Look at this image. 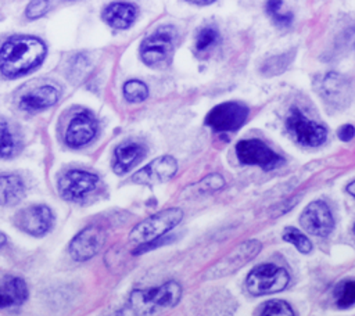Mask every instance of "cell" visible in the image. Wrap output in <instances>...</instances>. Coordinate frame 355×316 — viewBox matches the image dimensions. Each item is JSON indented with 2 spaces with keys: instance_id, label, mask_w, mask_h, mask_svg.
I'll list each match as a JSON object with an SVG mask.
<instances>
[{
  "instance_id": "obj_13",
  "label": "cell",
  "mask_w": 355,
  "mask_h": 316,
  "mask_svg": "<svg viewBox=\"0 0 355 316\" xmlns=\"http://www.w3.org/2000/svg\"><path fill=\"white\" fill-rule=\"evenodd\" d=\"M14 222L21 230L31 236H43L51 229L54 216L51 209L46 205H31L19 211Z\"/></svg>"
},
{
  "instance_id": "obj_30",
  "label": "cell",
  "mask_w": 355,
  "mask_h": 316,
  "mask_svg": "<svg viewBox=\"0 0 355 316\" xmlns=\"http://www.w3.org/2000/svg\"><path fill=\"white\" fill-rule=\"evenodd\" d=\"M225 186V180L218 173H212L208 175L207 177H204L202 180H200L196 186H193L198 193L204 194V193H212L216 191L219 188H222Z\"/></svg>"
},
{
  "instance_id": "obj_11",
  "label": "cell",
  "mask_w": 355,
  "mask_h": 316,
  "mask_svg": "<svg viewBox=\"0 0 355 316\" xmlns=\"http://www.w3.org/2000/svg\"><path fill=\"white\" fill-rule=\"evenodd\" d=\"M98 183V177L94 173L86 170H68L58 180V191L62 198L69 201H78L92 193Z\"/></svg>"
},
{
  "instance_id": "obj_21",
  "label": "cell",
  "mask_w": 355,
  "mask_h": 316,
  "mask_svg": "<svg viewBox=\"0 0 355 316\" xmlns=\"http://www.w3.org/2000/svg\"><path fill=\"white\" fill-rule=\"evenodd\" d=\"M25 186L17 175H1L0 176V205L8 207L19 202L24 197Z\"/></svg>"
},
{
  "instance_id": "obj_23",
  "label": "cell",
  "mask_w": 355,
  "mask_h": 316,
  "mask_svg": "<svg viewBox=\"0 0 355 316\" xmlns=\"http://www.w3.org/2000/svg\"><path fill=\"white\" fill-rule=\"evenodd\" d=\"M294 58V51H288V53H283V54H277V55H272L269 58H266L262 62L261 67V73L265 76H276L283 73L291 64Z\"/></svg>"
},
{
  "instance_id": "obj_36",
  "label": "cell",
  "mask_w": 355,
  "mask_h": 316,
  "mask_svg": "<svg viewBox=\"0 0 355 316\" xmlns=\"http://www.w3.org/2000/svg\"><path fill=\"white\" fill-rule=\"evenodd\" d=\"M6 241H7V237H6V234L0 231V248H1V247L6 244Z\"/></svg>"
},
{
  "instance_id": "obj_4",
  "label": "cell",
  "mask_w": 355,
  "mask_h": 316,
  "mask_svg": "<svg viewBox=\"0 0 355 316\" xmlns=\"http://www.w3.org/2000/svg\"><path fill=\"white\" fill-rule=\"evenodd\" d=\"M176 36V29L172 25L157 28L140 44V57L143 62L150 67L164 64L173 51Z\"/></svg>"
},
{
  "instance_id": "obj_17",
  "label": "cell",
  "mask_w": 355,
  "mask_h": 316,
  "mask_svg": "<svg viewBox=\"0 0 355 316\" xmlns=\"http://www.w3.org/2000/svg\"><path fill=\"white\" fill-rule=\"evenodd\" d=\"M146 154V148L137 141H123L121 143L114 152V170L118 175L126 173L130 170Z\"/></svg>"
},
{
  "instance_id": "obj_22",
  "label": "cell",
  "mask_w": 355,
  "mask_h": 316,
  "mask_svg": "<svg viewBox=\"0 0 355 316\" xmlns=\"http://www.w3.org/2000/svg\"><path fill=\"white\" fill-rule=\"evenodd\" d=\"M19 148V140L12 126L4 118H0V157H11Z\"/></svg>"
},
{
  "instance_id": "obj_2",
  "label": "cell",
  "mask_w": 355,
  "mask_h": 316,
  "mask_svg": "<svg viewBox=\"0 0 355 316\" xmlns=\"http://www.w3.org/2000/svg\"><path fill=\"white\" fill-rule=\"evenodd\" d=\"M182 297V287L176 281H166L162 286L135 290L130 294L129 305L143 316H151L161 310L173 308Z\"/></svg>"
},
{
  "instance_id": "obj_28",
  "label": "cell",
  "mask_w": 355,
  "mask_h": 316,
  "mask_svg": "<svg viewBox=\"0 0 355 316\" xmlns=\"http://www.w3.org/2000/svg\"><path fill=\"white\" fill-rule=\"evenodd\" d=\"M283 238L302 254H308L312 249L311 241L295 227H286L283 231Z\"/></svg>"
},
{
  "instance_id": "obj_8",
  "label": "cell",
  "mask_w": 355,
  "mask_h": 316,
  "mask_svg": "<svg viewBox=\"0 0 355 316\" xmlns=\"http://www.w3.org/2000/svg\"><path fill=\"white\" fill-rule=\"evenodd\" d=\"M248 108L237 101H227L214 107L205 116V123L215 132H234L245 122Z\"/></svg>"
},
{
  "instance_id": "obj_18",
  "label": "cell",
  "mask_w": 355,
  "mask_h": 316,
  "mask_svg": "<svg viewBox=\"0 0 355 316\" xmlns=\"http://www.w3.org/2000/svg\"><path fill=\"white\" fill-rule=\"evenodd\" d=\"M60 97V89L51 85L40 86L26 94H24L19 100V107L24 111H40L49 108L57 103Z\"/></svg>"
},
{
  "instance_id": "obj_15",
  "label": "cell",
  "mask_w": 355,
  "mask_h": 316,
  "mask_svg": "<svg viewBox=\"0 0 355 316\" xmlns=\"http://www.w3.org/2000/svg\"><path fill=\"white\" fill-rule=\"evenodd\" d=\"M178 170V162L171 155H164L153 159L150 164H147L144 168L137 170L132 180L139 184H158L168 182L175 176Z\"/></svg>"
},
{
  "instance_id": "obj_7",
  "label": "cell",
  "mask_w": 355,
  "mask_h": 316,
  "mask_svg": "<svg viewBox=\"0 0 355 316\" xmlns=\"http://www.w3.org/2000/svg\"><path fill=\"white\" fill-rule=\"evenodd\" d=\"M287 130L291 136L302 146L306 147H318L326 141L327 132L326 129L308 119L298 108H293L286 119Z\"/></svg>"
},
{
  "instance_id": "obj_24",
  "label": "cell",
  "mask_w": 355,
  "mask_h": 316,
  "mask_svg": "<svg viewBox=\"0 0 355 316\" xmlns=\"http://www.w3.org/2000/svg\"><path fill=\"white\" fill-rule=\"evenodd\" d=\"M219 42H220V36L215 28L212 26L202 28L196 36V42H194L196 53L204 54L209 51L212 47H215Z\"/></svg>"
},
{
  "instance_id": "obj_6",
  "label": "cell",
  "mask_w": 355,
  "mask_h": 316,
  "mask_svg": "<svg viewBox=\"0 0 355 316\" xmlns=\"http://www.w3.org/2000/svg\"><path fill=\"white\" fill-rule=\"evenodd\" d=\"M262 244L258 240L244 241L237 245L232 252L214 263L207 272L205 279H219L226 274L234 273L237 269L244 266L248 261H251L261 251Z\"/></svg>"
},
{
  "instance_id": "obj_27",
  "label": "cell",
  "mask_w": 355,
  "mask_h": 316,
  "mask_svg": "<svg viewBox=\"0 0 355 316\" xmlns=\"http://www.w3.org/2000/svg\"><path fill=\"white\" fill-rule=\"evenodd\" d=\"M147 96H148V89L141 80L132 79L123 85V97L129 103H141L147 98Z\"/></svg>"
},
{
  "instance_id": "obj_5",
  "label": "cell",
  "mask_w": 355,
  "mask_h": 316,
  "mask_svg": "<svg viewBox=\"0 0 355 316\" xmlns=\"http://www.w3.org/2000/svg\"><path fill=\"white\" fill-rule=\"evenodd\" d=\"M288 274L283 267L265 263L254 267L247 276V290L252 295H268L284 290L288 284Z\"/></svg>"
},
{
  "instance_id": "obj_14",
  "label": "cell",
  "mask_w": 355,
  "mask_h": 316,
  "mask_svg": "<svg viewBox=\"0 0 355 316\" xmlns=\"http://www.w3.org/2000/svg\"><path fill=\"white\" fill-rule=\"evenodd\" d=\"M105 240L104 231L97 226H87L80 230L69 243L68 251L73 261H87L93 258Z\"/></svg>"
},
{
  "instance_id": "obj_29",
  "label": "cell",
  "mask_w": 355,
  "mask_h": 316,
  "mask_svg": "<svg viewBox=\"0 0 355 316\" xmlns=\"http://www.w3.org/2000/svg\"><path fill=\"white\" fill-rule=\"evenodd\" d=\"M261 316H295L291 306L280 299H273L265 304Z\"/></svg>"
},
{
  "instance_id": "obj_37",
  "label": "cell",
  "mask_w": 355,
  "mask_h": 316,
  "mask_svg": "<svg viewBox=\"0 0 355 316\" xmlns=\"http://www.w3.org/2000/svg\"><path fill=\"white\" fill-rule=\"evenodd\" d=\"M67 1H75V0H67Z\"/></svg>"
},
{
  "instance_id": "obj_19",
  "label": "cell",
  "mask_w": 355,
  "mask_h": 316,
  "mask_svg": "<svg viewBox=\"0 0 355 316\" xmlns=\"http://www.w3.org/2000/svg\"><path fill=\"white\" fill-rule=\"evenodd\" d=\"M137 15V8L125 1H115L107 6L103 11V19L116 29H126L129 28Z\"/></svg>"
},
{
  "instance_id": "obj_16",
  "label": "cell",
  "mask_w": 355,
  "mask_h": 316,
  "mask_svg": "<svg viewBox=\"0 0 355 316\" xmlns=\"http://www.w3.org/2000/svg\"><path fill=\"white\" fill-rule=\"evenodd\" d=\"M96 132H97L96 118L90 112L83 111L71 119L67 128L65 141L71 147H82L96 136Z\"/></svg>"
},
{
  "instance_id": "obj_31",
  "label": "cell",
  "mask_w": 355,
  "mask_h": 316,
  "mask_svg": "<svg viewBox=\"0 0 355 316\" xmlns=\"http://www.w3.org/2000/svg\"><path fill=\"white\" fill-rule=\"evenodd\" d=\"M50 0H32L26 7V17L31 19L40 18L49 10Z\"/></svg>"
},
{
  "instance_id": "obj_12",
  "label": "cell",
  "mask_w": 355,
  "mask_h": 316,
  "mask_svg": "<svg viewBox=\"0 0 355 316\" xmlns=\"http://www.w3.org/2000/svg\"><path fill=\"white\" fill-rule=\"evenodd\" d=\"M301 226L311 234L326 237L334 229V218L323 201H313L301 213Z\"/></svg>"
},
{
  "instance_id": "obj_34",
  "label": "cell",
  "mask_w": 355,
  "mask_h": 316,
  "mask_svg": "<svg viewBox=\"0 0 355 316\" xmlns=\"http://www.w3.org/2000/svg\"><path fill=\"white\" fill-rule=\"evenodd\" d=\"M347 191H348V193L355 198V180H354V182H351V183L348 184ZM354 233H355V225H354Z\"/></svg>"
},
{
  "instance_id": "obj_9",
  "label": "cell",
  "mask_w": 355,
  "mask_h": 316,
  "mask_svg": "<svg viewBox=\"0 0 355 316\" xmlns=\"http://www.w3.org/2000/svg\"><path fill=\"white\" fill-rule=\"evenodd\" d=\"M236 154L241 164L257 165L265 170L275 169L283 164V158L258 139L239 141L236 146Z\"/></svg>"
},
{
  "instance_id": "obj_1",
  "label": "cell",
  "mask_w": 355,
  "mask_h": 316,
  "mask_svg": "<svg viewBox=\"0 0 355 316\" xmlns=\"http://www.w3.org/2000/svg\"><path fill=\"white\" fill-rule=\"evenodd\" d=\"M46 55L44 43L33 36H12L0 47V71L15 78L37 67Z\"/></svg>"
},
{
  "instance_id": "obj_35",
  "label": "cell",
  "mask_w": 355,
  "mask_h": 316,
  "mask_svg": "<svg viewBox=\"0 0 355 316\" xmlns=\"http://www.w3.org/2000/svg\"><path fill=\"white\" fill-rule=\"evenodd\" d=\"M190 3H194V4H200V6H204V4H211L214 3L215 0H187Z\"/></svg>"
},
{
  "instance_id": "obj_33",
  "label": "cell",
  "mask_w": 355,
  "mask_h": 316,
  "mask_svg": "<svg viewBox=\"0 0 355 316\" xmlns=\"http://www.w3.org/2000/svg\"><path fill=\"white\" fill-rule=\"evenodd\" d=\"M112 316H143V315H140L137 310H135L130 305H126L125 308L116 310Z\"/></svg>"
},
{
  "instance_id": "obj_3",
  "label": "cell",
  "mask_w": 355,
  "mask_h": 316,
  "mask_svg": "<svg viewBox=\"0 0 355 316\" xmlns=\"http://www.w3.org/2000/svg\"><path fill=\"white\" fill-rule=\"evenodd\" d=\"M183 218V212L179 208H168L155 215L141 220L133 227L129 234L130 241L137 244H146L155 238H159L172 227H175Z\"/></svg>"
},
{
  "instance_id": "obj_26",
  "label": "cell",
  "mask_w": 355,
  "mask_h": 316,
  "mask_svg": "<svg viewBox=\"0 0 355 316\" xmlns=\"http://www.w3.org/2000/svg\"><path fill=\"white\" fill-rule=\"evenodd\" d=\"M334 301L338 308L355 305V280H344L334 288Z\"/></svg>"
},
{
  "instance_id": "obj_32",
  "label": "cell",
  "mask_w": 355,
  "mask_h": 316,
  "mask_svg": "<svg viewBox=\"0 0 355 316\" xmlns=\"http://www.w3.org/2000/svg\"><path fill=\"white\" fill-rule=\"evenodd\" d=\"M338 137H340V140H343V141H349V140H352L354 139V136H355V128L352 126V125H344V126H341L340 129H338Z\"/></svg>"
},
{
  "instance_id": "obj_25",
  "label": "cell",
  "mask_w": 355,
  "mask_h": 316,
  "mask_svg": "<svg viewBox=\"0 0 355 316\" xmlns=\"http://www.w3.org/2000/svg\"><path fill=\"white\" fill-rule=\"evenodd\" d=\"M266 12L272 21L279 26H290L293 22V12L287 10L282 0H268Z\"/></svg>"
},
{
  "instance_id": "obj_20",
  "label": "cell",
  "mask_w": 355,
  "mask_h": 316,
  "mask_svg": "<svg viewBox=\"0 0 355 316\" xmlns=\"http://www.w3.org/2000/svg\"><path fill=\"white\" fill-rule=\"evenodd\" d=\"M28 297V288L22 279L8 276L0 281V308L21 305Z\"/></svg>"
},
{
  "instance_id": "obj_10",
  "label": "cell",
  "mask_w": 355,
  "mask_h": 316,
  "mask_svg": "<svg viewBox=\"0 0 355 316\" xmlns=\"http://www.w3.org/2000/svg\"><path fill=\"white\" fill-rule=\"evenodd\" d=\"M315 89L322 100L333 108L345 107L352 96V86L349 80L336 72H329L319 78Z\"/></svg>"
}]
</instances>
